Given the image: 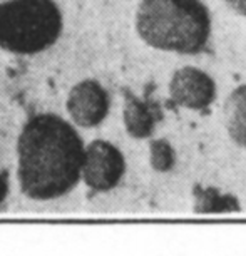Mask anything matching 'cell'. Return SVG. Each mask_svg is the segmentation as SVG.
Returning <instances> with one entry per match:
<instances>
[{
    "label": "cell",
    "instance_id": "7c38bea8",
    "mask_svg": "<svg viewBox=\"0 0 246 256\" xmlns=\"http://www.w3.org/2000/svg\"><path fill=\"white\" fill-rule=\"evenodd\" d=\"M7 190H8V184H7V172H2V174H0V202L6 200Z\"/></svg>",
    "mask_w": 246,
    "mask_h": 256
},
{
    "label": "cell",
    "instance_id": "8fae6325",
    "mask_svg": "<svg viewBox=\"0 0 246 256\" xmlns=\"http://www.w3.org/2000/svg\"><path fill=\"white\" fill-rule=\"evenodd\" d=\"M223 2L228 6L231 10L238 16L246 17V0H223Z\"/></svg>",
    "mask_w": 246,
    "mask_h": 256
},
{
    "label": "cell",
    "instance_id": "3957f363",
    "mask_svg": "<svg viewBox=\"0 0 246 256\" xmlns=\"http://www.w3.org/2000/svg\"><path fill=\"white\" fill-rule=\"evenodd\" d=\"M62 32L54 0H7L0 4V49L30 56L49 49Z\"/></svg>",
    "mask_w": 246,
    "mask_h": 256
},
{
    "label": "cell",
    "instance_id": "9c48e42d",
    "mask_svg": "<svg viewBox=\"0 0 246 256\" xmlns=\"http://www.w3.org/2000/svg\"><path fill=\"white\" fill-rule=\"evenodd\" d=\"M240 210V202L234 196L221 194L214 188H204V190H201L200 186L194 188V211L200 214L202 212H230Z\"/></svg>",
    "mask_w": 246,
    "mask_h": 256
},
{
    "label": "cell",
    "instance_id": "277c9868",
    "mask_svg": "<svg viewBox=\"0 0 246 256\" xmlns=\"http://www.w3.org/2000/svg\"><path fill=\"white\" fill-rule=\"evenodd\" d=\"M126 172L122 152L108 141L96 139L86 148L82 178L96 192L114 190Z\"/></svg>",
    "mask_w": 246,
    "mask_h": 256
},
{
    "label": "cell",
    "instance_id": "6da1fadb",
    "mask_svg": "<svg viewBox=\"0 0 246 256\" xmlns=\"http://www.w3.org/2000/svg\"><path fill=\"white\" fill-rule=\"evenodd\" d=\"M18 181L30 200L67 194L82 176L86 148L72 126L56 114L28 118L18 136Z\"/></svg>",
    "mask_w": 246,
    "mask_h": 256
},
{
    "label": "cell",
    "instance_id": "5b68a950",
    "mask_svg": "<svg viewBox=\"0 0 246 256\" xmlns=\"http://www.w3.org/2000/svg\"><path fill=\"white\" fill-rule=\"evenodd\" d=\"M171 100L180 108L202 110L210 108L216 98V84L204 70L182 67L176 70L170 82Z\"/></svg>",
    "mask_w": 246,
    "mask_h": 256
},
{
    "label": "cell",
    "instance_id": "8992f818",
    "mask_svg": "<svg viewBox=\"0 0 246 256\" xmlns=\"http://www.w3.org/2000/svg\"><path fill=\"white\" fill-rule=\"evenodd\" d=\"M67 110L77 126L96 128L108 118L109 96L98 80H82L70 89Z\"/></svg>",
    "mask_w": 246,
    "mask_h": 256
},
{
    "label": "cell",
    "instance_id": "7a4b0ae2",
    "mask_svg": "<svg viewBox=\"0 0 246 256\" xmlns=\"http://www.w3.org/2000/svg\"><path fill=\"white\" fill-rule=\"evenodd\" d=\"M136 30L158 50L194 56L210 42L211 16L201 0H141Z\"/></svg>",
    "mask_w": 246,
    "mask_h": 256
},
{
    "label": "cell",
    "instance_id": "30bf717a",
    "mask_svg": "<svg viewBox=\"0 0 246 256\" xmlns=\"http://www.w3.org/2000/svg\"><path fill=\"white\" fill-rule=\"evenodd\" d=\"M149 162L158 172H170L176 166V152L170 141L166 139H152L149 142Z\"/></svg>",
    "mask_w": 246,
    "mask_h": 256
},
{
    "label": "cell",
    "instance_id": "ba28073f",
    "mask_svg": "<svg viewBox=\"0 0 246 256\" xmlns=\"http://www.w3.org/2000/svg\"><path fill=\"white\" fill-rule=\"evenodd\" d=\"M224 124L231 141L246 148V86H240L224 102Z\"/></svg>",
    "mask_w": 246,
    "mask_h": 256
},
{
    "label": "cell",
    "instance_id": "52a82bcc",
    "mask_svg": "<svg viewBox=\"0 0 246 256\" xmlns=\"http://www.w3.org/2000/svg\"><path fill=\"white\" fill-rule=\"evenodd\" d=\"M124 126L134 139H148L152 136L154 126L161 119V110L156 102L139 99L129 90H124Z\"/></svg>",
    "mask_w": 246,
    "mask_h": 256
}]
</instances>
